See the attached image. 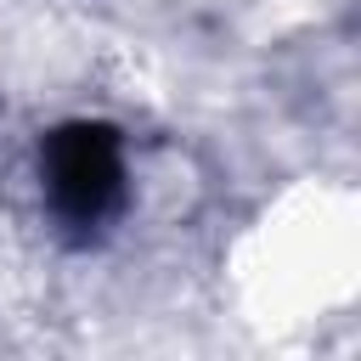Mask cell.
<instances>
[{"label": "cell", "mask_w": 361, "mask_h": 361, "mask_svg": "<svg viewBox=\"0 0 361 361\" xmlns=\"http://www.w3.org/2000/svg\"><path fill=\"white\" fill-rule=\"evenodd\" d=\"M39 186L56 226L79 243L102 237L130 203L124 135L102 118H68L39 141Z\"/></svg>", "instance_id": "1"}]
</instances>
